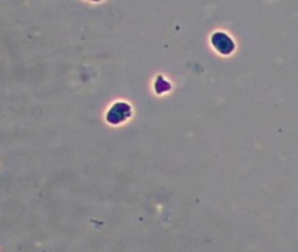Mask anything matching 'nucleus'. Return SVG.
Listing matches in <instances>:
<instances>
[{
	"label": "nucleus",
	"mask_w": 298,
	"mask_h": 252,
	"mask_svg": "<svg viewBox=\"0 0 298 252\" xmlns=\"http://www.w3.org/2000/svg\"><path fill=\"white\" fill-rule=\"evenodd\" d=\"M212 44L221 55H229L235 50V44L225 33H216L212 37Z\"/></svg>",
	"instance_id": "obj_1"
},
{
	"label": "nucleus",
	"mask_w": 298,
	"mask_h": 252,
	"mask_svg": "<svg viewBox=\"0 0 298 252\" xmlns=\"http://www.w3.org/2000/svg\"><path fill=\"white\" fill-rule=\"evenodd\" d=\"M131 115V106L126 103H117L116 106H113L110 109V112L107 114V121L110 123H121L122 121L127 118Z\"/></svg>",
	"instance_id": "obj_2"
}]
</instances>
